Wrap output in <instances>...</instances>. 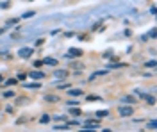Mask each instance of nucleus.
<instances>
[{"label":"nucleus","instance_id":"1","mask_svg":"<svg viewBox=\"0 0 157 132\" xmlns=\"http://www.w3.org/2000/svg\"><path fill=\"white\" fill-rule=\"evenodd\" d=\"M54 77H56V79H66V77H68V71L66 70H56L54 71Z\"/></svg>","mask_w":157,"mask_h":132},{"label":"nucleus","instance_id":"2","mask_svg":"<svg viewBox=\"0 0 157 132\" xmlns=\"http://www.w3.org/2000/svg\"><path fill=\"white\" fill-rule=\"evenodd\" d=\"M30 54H32V48H21L20 50V57L27 59V57H30Z\"/></svg>","mask_w":157,"mask_h":132},{"label":"nucleus","instance_id":"3","mask_svg":"<svg viewBox=\"0 0 157 132\" xmlns=\"http://www.w3.org/2000/svg\"><path fill=\"white\" fill-rule=\"evenodd\" d=\"M82 55V50H78V48H71L68 52V57H80Z\"/></svg>","mask_w":157,"mask_h":132},{"label":"nucleus","instance_id":"4","mask_svg":"<svg viewBox=\"0 0 157 132\" xmlns=\"http://www.w3.org/2000/svg\"><path fill=\"white\" fill-rule=\"evenodd\" d=\"M120 114L121 116H130L132 114V107H120Z\"/></svg>","mask_w":157,"mask_h":132},{"label":"nucleus","instance_id":"5","mask_svg":"<svg viewBox=\"0 0 157 132\" xmlns=\"http://www.w3.org/2000/svg\"><path fill=\"white\" fill-rule=\"evenodd\" d=\"M98 127V122H86L84 129H97Z\"/></svg>","mask_w":157,"mask_h":132},{"label":"nucleus","instance_id":"6","mask_svg":"<svg viewBox=\"0 0 157 132\" xmlns=\"http://www.w3.org/2000/svg\"><path fill=\"white\" fill-rule=\"evenodd\" d=\"M30 77H32V79H43V77H45V73H41V71H32V73H30Z\"/></svg>","mask_w":157,"mask_h":132},{"label":"nucleus","instance_id":"7","mask_svg":"<svg viewBox=\"0 0 157 132\" xmlns=\"http://www.w3.org/2000/svg\"><path fill=\"white\" fill-rule=\"evenodd\" d=\"M45 100H47V102H57L59 98H57V96H54V95H47V96H45Z\"/></svg>","mask_w":157,"mask_h":132},{"label":"nucleus","instance_id":"8","mask_svg":"<svg viewBox=\"0 0 157 132\" xmlns=\"http://www.w3.org/2000/svg\"><path fill=\"white\" fill-rule=\"evenodd\" d=\"M43 64H52V66H56V64H57V61H56V59H45V61H43Z\"/></svg>","mask_w":157,"mask_h":132},{"label":"nucleus","instance_id":"9","mask_svg":"<svg viewBox=\"0 0 157 132\" xmlns=\"http://www.w3.org/2000/svg\"><path fill=\"white\" fill-rule=\"evenodd\" d=\"M70 95H71V96H78V95H82V91H80V89H71Z\"/></svg>","mask_w":157,"mask_h":132},{"label":"nucleus","instance_id":"10","mask_svg":"<svg viewBox=\"0 0 157 132\" xmlns=\"http://www.w3.org/2000/svg\"><path fill=\"white\" fill-rule=\"evenodd\" d=\"M145 66H147V68H154V66H155V61H148V62H145Z\"/></svg>","mask_w":157,"mask_h":132},{"label":"nucleus","instance_id":"11","mask_svg":"<svg viewBox=\"0 0 157 132\" xmlns=\"http://www.w3.org/2000/svg\"><path fill=\"white\" fill-rule=\"evenodd\" d=\"M71 114H75V116H78V114H80V109H78V107H75V109H71Z\"/></svg>","mask_w":157,"mask_h":132},{"label":"nucleus","instance_id":"12","mask_svg":"<svg viewBox=\"0 0 157 132\" xmlns=\"http://www.w3.org/2000/svg\"><path fill=\"white\" fill-rule=\"evenodd\" d=\"M148 127H150L152 130H155V129H157V123L155 122H150V123H148Z\"/></svg>","mask_w":157,"mask_h":132},{"label":"nucleus","instance_id":"13","mask_svg":"<svg viewBox=\"0 0 157 132\" xmlns=\"http://www.w3.org/2000/svg\"><path fill=\"white\" fill-rule=\"evenodd\" d=\"M125 100L130 102V104H134V102H136V98H134V96H125Z\"/></svg>","mask_w":157,"mask_h":132},{"label":"nucleus","instance_id":"14","mask_svg":"<svg viewBox=\"0 0 157 132\" xmlns=\"http://www.w3.org/2000/svg\"><path fill=\"white\" fill-rule=\"evenodd\" d=\"M48 120H50V118L47 116V114H45V116H41V123H47Z\"/></svg>","mask_w":157,"mask_h":132},{"label":"nucleus","instance_id":"15","mask_svg":"<svg viewBox=\"0 0 157 132\" xmlns=\"http://www.w3.org/2000/svg\"><path fill=\"white\" fill-rule=\"evenodd\" d=\"M4 96H6V98H13V96H14V93L7 91V93H6V95H4Z\"/></svg>","mask_w":157,"mask_h":132},{"label":"nucleus","instance_id":"16","mask_svg":"<svg viewBox=\"0 0 157 132\" xmlns=\"http://www.w3.org/2000/svg\"><path fill=\"white\" fill-rule=\"evenodd\" d=\"M88 100L95 102V100H100V98H98V96H95V95H91V96H88Z\"/></svg>","mask_w":157,"mask_h":132},{"label":"nucleus","instance_id":"17","mask_svg":"<svg viewBox=\"0 0 157 132\" xmlns=\"http://www.w3.org/2000/svg\"><path fill=\"white\" fill-rule=\"evenodd\" d=\"M11 4L9 2H4V4H0V7H4V9H7V7H9Z\"/></svg>","mask_w":157,"mask_h":132},{"label":"nucleus","instance_id":"18","mask_svg":"<svg viewBox=\"0 0 157 132\" xmlns=\"http://www.w3.org/2000/svg\"><path fill=\"white\" fill-rule=\"evenodd\" d=\"M56 130H59V129H68V125H57V127H54Z\"/></svg>","mask_w":157,"mask_h":132},{"label":"nucleus","instance_id":"19","mask_svg":"<svg viewBox=\"0 0 157 132\" xmlns=\"http://www.w3.org/2000/svg\"><path fill=\"white\" fill-rule=\"evenodd\" d=\"M25 88H39V84H25Z\"/></svg>","mask_w":157,"mask_h":132},{"label":"nucleus","instance_id":"20","mask_svg":"<svg viewBox=\"0 0 157 132\" xmlns=\"http://www.w3.org/2000/svg\"><path fill=\"white\" fill-rule=\"evenodd\" d=\"M98 116L102 118V116H107V111H98Z\"/></svg>","mask_w":157,"mask_h":132},{"label":"nucleus","instance_id":"21","mask_svg":"<svg viewBox=\"0 0 157 132\" xmlns=\"http://www.w3.org/2000/svg\"><path fill=\"white\" fill-rule=\"evenodd\" d=\"M32 14H34V11H30V13H25V14H23V18H29V16H32Z\"/></svg>","mask_w":157,"mask_h":132},{"label":"nucleus","instance_id":"22","mask_svg":"<svg viewBox=\"0 0 157 132\" xmlns=\"http://www.w3.org/2000/svg\"><path fill=\"white\" fill-rule=\"evenodd\" d=\"M147 100H148V104H155V100H154V96H148Z\"/></svg>","mask_w":157,"mask_h":132},{"label":"nucleus","instance_id":"23","mask_svg":"<svg viewBox=\"0 0 157 132\" xmlns=\"http://www.w3.org/2000/svg\"><path fill=\"white\" fill-rule=\"evenodd\" d=\"M7 84H9V86H13V84H16V79H11V81H7Z\"/></svg>","mask_w":157,"mask_h":132},{"label":"nucleus","instance_id":"24","mask_svg":"<svg viewBox=\"0 0 157 132\" xmlns=\"http://www.w3.org/2000/svg\"><path fill=\"white\" fill-rule=\"evenodd\" d=\"M0 34H2V29H0Z\"/></svg>","mask_w":157,"mask_h":132}]
</instances>
